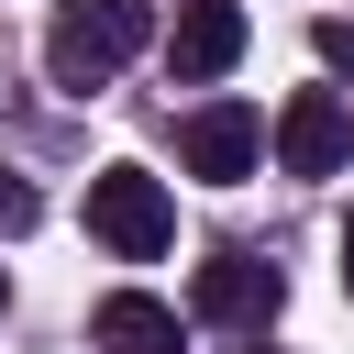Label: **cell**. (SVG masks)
Masks as SVG:
<instances>
[{"label":"cell","mask_w":354,"mask_h":354,"mask_svg":"<svg viewBox=\"0 0 354 354\" xmlns=\"http://www.w3.org/2000/svg\"><path fill=\"white\" fill-rule=\"evenodd\" d=\"M343 299H354V210H343Z\"/></svg>","instance_id":"30bf717a"},{"label":"cell","mask_w":354,"mask_h":354,"mask_svg":"<svg viewBox=\"0 0 354 354\" xmlns=\"http://www.w3.org/2000/svg\"><path fill=\"white\" fill-rule=\"evenodd\" d=\"M33 221H44V199H33V177H11V166H0V232H33Z\"/></svg>","instance_id":"ba28073f"},{"label":"cell","mask_w":354,"mask_h":354,"mask_svg":"<svg viewBox=\"0 0 354 354\" xmlns=\"http://www.w3.org/2000/svg\"><path fill=\"white\" fill-rule=\"evenodd\" d=\"M177 155H188V177L232 188V177H254V155H266V122H254L243 100H199V111L177 122Z\"/></svg>","instance_id":"3957f363"},{"label":"cell","mask_w":354,"mask_h":354,"mask_svg":"<svg viewBox=\"0 0 354 354\" xmlns=\"http://www.w3.org/2000/svg\"><path fill=\"white\" fill-rule=\"evenodd\" d=\"M188 299H199V321H221V332H266V321L288 310V277H277L266 254H210Z\"/></svg>","instance_id":"277c9868"},{"label":"cell","mask_w":354,"mask_h":354,"mask_svg":"<svg viewBox=\"0 0 354 354\" xmlns=\"http://www.w3.org/2000/svg\"><path fill=\"white\" fill-rule=\"evenodd\" d=\"M166 66H177V77H221V66H243V0H177Z\"/></svg>","instance_id":"8992f818"},{"label":"cell","mask_w":354,"mask_h":354,"mask_svg":"<svg viewBox=\"0 0 354 354\" xmlns=\"http://www.w3.org/2000/svg\"><path fill=\"white\" fill-rule=\"evenodd\" d=\"M343 155H354V111H343L332 88H299V100L277 111V166H288V177H343Z\"/></svg>","instance_id":"5b68a950"},{"label":"cell","mask_w":354,"mask_h":354,"mask_svg":"<svg viewBox=\"0 0 354 354\" xmlns=\"http://www.w3.org/2000/svg\"><path fill=\"white\" fill-rule=\"evenodd\" d=\"M88 232H100L122 266H155V254L177 243V199H166V177H155V166H100V177H88Z\"/></svg>","instance_id":"7a4b0ae2"},{"label":"cell","mask_w":354,"mask_h":354,"mask_svg":"<svg viewBox=\"0 0 354 354\" xmlns=\"http://www.w3.org/2000/svg\"><path fill=\"white\" fill-rule=\"evenodd\" d=\"M88 343H100V354H188L177 310H166V299H144V288H111V299H100V321H88Z\"/></svg>","instance_id":"52a82bcc"},{"label":"cell","mask_w":354,"mask_h":354,"mask_svg":"<svg viewBox=\"0 0 354 354\" xmlns=\"http://www.w3.org/2000/svg\"><path fill=\"white\" fill-rule=\"evenodd\" d=\"M144 44H155V0H55V22H44V77L88 100V88H111Z\"/></svg>","instance_id":"6da1fadb"},{"label":"cell","mask_w":354,"mask_h":354,"mask_svg":"<svg viewBox=\"0 0 354 354\" xmlns=\"http://www.w3.org/2000/svg\"><path fill=\"white\" fill-rule=\"evenodd\" d=\"M321 55H332V66H354V22H321Z\"/></svg>","instance_id":"9c48e42d"}]
</instances>
